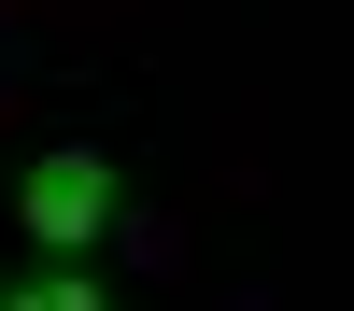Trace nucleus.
Listing matches in <instances>:
<instances>
[{
  "label": "nucleus",
  "mask_w": 354,
  "mask_h": 311,
  "mask_svg": "<svg viewBox=\"0 0 354 311\" xmlns=\"http://www.w3.org/2000/svg\"><path fill=\"white\" fill-rule=\"evenodd\" d=\"M15 241L28 254H100L113 241V212H128V170H113V141H43V156L15 170Z\"/></svg>",
  "instance_id": "f257e3e1"
},
{
  "label": "nucleus",
  "mask_w": 354,
  "mask_h": 311,
  "mask_svg": "<svg viewBox=\"0 0 354 311\" xmlns=\"http://www.w3.org/2000/svg\"><path fill=\"white\" fill-rule=\"evenodd\" d=\"M0 311H113L100 254H28V269H0Z\"/></svg>",
  "instance_id": "f03ea898"
}]
</instances>
